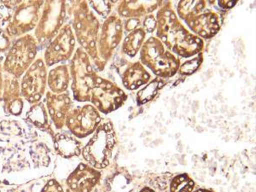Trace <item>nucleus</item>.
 Instances as JSON below:
<instances>
[{"instance_id": "f257e3e1", "label": "nucleus", "mask_w": 256, "mask_h": 192, "mask_svg": "<svg viewBox=\"0 0 256 192\" xmlns=\"http://www.w3.org/2000/svg\"><path fill=\"white\" fill-rule=\"evenodd\" d=\"M38 42L32 34L16 38L2 64L4 73L20 80L38 55Z\"/></svg>"}, {"instance_id": "f03ea898", "label": "nucleus", "mask_w": 256, "mask_h": 192, "mask_svg": "<svg viewBox=\"0 0 256 192\" xmlns=\"http://www.w3.org/2000/svg\"><path fill=\"white\" fill-rule=\"evenodd\" d=\"M114 146V132L110 123L100 124L88 144L82 148L84 160L94 168L104 169L110 164Z\"/></svg>"}, {"instance_id": "7ed1b4c3", "label": "nucleus", "mask_w": 256, "mask_h": 192, "mask_svg": "<svg viewBox=\"0 0 256 192\" xmlns=\"http://www.w3.org/2000/svg\"><path fill=\"white\" fill-rule=\"evenodd\" d=\"M66 6L65 1H44L40 18L32 34L38 46L49 44L58 34L66 18Z\"/></svg>"}, {"instance_id": "20e7f679", "label": "nucleus", "mask_w": 256, "mask_h": 192, "mask_svg": "<svg viewBox=\"0 0 256 192\" xmlns=\"http://www.w3.org/2000/svg\"><path fill=\"white\" fill-rule=\"evenodd\" d=\"M44 1H20L9 22L4 28L12 38H18L30 34L38 24Z\"/></svg>"}, {"instance_id": "39448f33", "label": "nucleus", "mask_w": 256, "mask_h": 192, "mask_svg": "<svg viewBox=\"0 0 256 192\" xmlns=\"http://www.w3.org/2000/svg\"><path fill=\"white\" fill-rule=\"evenodd\" d=\"M70 72L72 76L71 88L74 98L77 102H90V92L96 79L94 78L88 55L80 48L76 50L71 61Z\"/></svg>"}, {"instance_id": "423d86ee", "label": "nucleus", "mask_w": 256, "mask_h": 192, "mask_svg": "<svg viewBox=\"0 0 256 192\" xmlns=\"http://www.w3.org/2000/svg\"><path fill=\"white\" fill-rule=\"evenodd\" d=\"M47 74L43 56H38L20 80V92L24 101L32 105L40 102L46 92Z\"/></svg>"}, {"instance_id": "0eeeda50", "label": "nucleus", "mask_w": 256, "mask_h": 192, "mask_svg": "<svg viewBox=\"0 0 256 192\" xmlns=\"http://www.w3.org/2000/svg\"><path fill=\"white\" fill-rule=\"evenodd\" d=\"M101 122V117L96 108L90 104L70 110L66 124L70 134L77 138H84L94 134Z\"/></svg>"}, {"instance_id": "6e6552de", "label": "nucleus", "mask_w": 256, "mask_h": 192, "mask_svg": "<svg viewBox=\"0 0 256 192\" xmlns=\"http://www.w3.org/2000/svg\"><path fill=\"white\" fill-rule=\"evenodd\" d=\"M76 37L68 24L64 25L44 50L43 60L47 68L67 61L76 47Z\"/></svg>"}, {"instance_id": "1a4fd4ad", "label": "nucleus", "mask_w": 256, "mask_h": 192, "mask_svg": "<svg viewBox=\"0 0 256 192\" xmlns=\"http://www.w3.org/2000/svg\"><path fill=\"white\" fill-rule=\"evenodd\" d=\"M101 178V174L86 163H80L66 180V192H92Z\"/></svg>"}, {"instance_id": "9d476101", "label": "nucleus", "mask_w": 256, "mask_h": 192, "mask_svg": "<svg viewBox=\"0 0 256 192\" xmlns=\"http://www.w3.org/2000/svg\"><path fill=\"white\" fill-rule=\"evenodd\" d=\"M2 101L6 114L19 117L24 114L25 101L20 92V80L3 72Z\"/></svg>"}, {"instance_id": "9b49d317", "label": "nucleus", "mask_w": 256, "mask_h": 192, "mask_svg": "<svg viewBox=\"0 0 256 192\" xmlns=\"http://www.w3.org/2000/svg\"><path fill=\"white\" fill-rule=\"evenodd\" d=\"M44 104L49 114L50 119L56 130H62L65 126L68 114L71 110L72 100L70 94H52L46 90L44 95Z\"/></svg>"}, {"instance_id": "f8f14e48", "label": "nucleus", "mask_w": 256, "mask_h": 192, "mask_svg": "<svg viewBox=\"0 0 256 192\" xmlns=\"http://www.w3.org/2000/svg\"><path fill=\"white\" fill-rule=\"evenodd\" d=\"M24 119L40 131L48 134L52 140L55 136V128L50 119L49 114L44 102L40 101L30 105V108L24 116Z\"/></svg>"}, {"instance_id": "ddd939ff", "label": "nucleus", "mask_w": 256, "mask_h": 192, "mask_svg": "<svg viewBox=\"0 0 256 192\" xmlns=\"http://www.w3.org/2000/svg\"><path fill=\"white\" fill-rule=\"evenodd\" d=\"M53 148L56 154L64 159H70L82 154V144L74 135L66 132H56L52 138Z\"/></svg>"}, {"instance_id": "4468645a", "label": "nucleus", "mask_w": 256, "mask_h": 192, "mask_svg": "<svg viewBox=\"0 0 256 192\" xmlns=\"http://www.w3.org/2000/svg\"><path fill=\"white\" fill-rule=\"evenodd\" d=\"M70 74L66 64H56L47 74V88L52 94L66 92L70 86Z\"/></svg>"}, {"instance_id": "2eb2a0df", "label": "nucleus", "mask_w": 256, "mask_h": 192, "mask_svg": "<svg viewBox=\"0 0 256 192\" xmlns=\"http://www.w3.org/2000/svg\"><path fill=\"white\" fill-rule=\"evenodd\" d=\"M28 156L34 168L38 170L49 168L52 162V148L40 140L32 141L28 147Z\"/></svg>"}, {"instance_id": "dca6fc26", "label": "nucleus", "mask_w": 256, "mask_h": 192, "mask_svg": "<svg viewBox=\"0 0 256 192\" xmlns=\"http://www.w3.org/2000/svg\"><path fill=\"white\" fill-rule=\"evenodd\" d=\"M195 183L187 174H180L172 178L170 184V192H192Z\"/></svg>"}, {"instance_id": "f3484780", "label": "nucleus", "mask_w": 256, "mask_h": 192, "mask_svg": "<svg viewBox=\"0 0 256 192\" xmlns=\"http://www.w3.org/2000/svg\"><path fill=\"white\" fill-rule=\"evenodd\" d=\"M20 1H0V25L4 28L12 19L13 12Z\"/></svg>"}, {"instance_id": "a211bd4d", "label": "nucleus", "mask_w": 256, "mask_h": 192, "mask_svg": "<svg viewBox=\"0 0 256 192\" xmlns=\"http://www.w3.org/2000/svg\"><path fill=\"white\" fill-rule=\"evenodd\" d=\"M40 192H65V190L56 178H50L42 187Z\"/></svg>"}, {"instance_id": "6ab92c4d", "label": "nucleus", "mask_w": 256, "mask_h": 192, "mask_svg": "<svg viewBox=\"0 0 256 192\" xmlns=\"http://www.w3.org/2000/svg\"><path fill=\"white\" fill-rule=\"evenodd\" d=\"M12 40L6 30L0 28V53L7 52L12 46Z\"/></svg>"}, {"instance_id": "aec40b11", "label": "nucleus", "mask_w": 256, "mask_h": 192, "mask_svg": "<svg viewBox=\"0 0 256 192\" xmlns=\"http://www.w3.org/2000/svg\"><path fill=\"white\" fill-rule=\"evenodd\" d=\"M3 68H2V62L0 61V104L2 101V92H3Z\"/></svg>"}, {"instance_id": "412c9836", "label": "nucleus", "mask_w": 256, "mask_h": 192, "mask_svg": "<svg viewBox=\"0 0 256 192\" xmlns=\"http://www.w3.org/2000/svg\"><path fill=\"white\" fill-rule=\"evenodd\" d=\"M140 192H156L154 190L150 189V188H148V187H146V188H144L143 190H141Z\"/></svg>"}, {"instance_id": "4be33fe9", "label": "nucleus", "mask_w": 256, "mask_h": 192, "mask_svg": "<svg viewBox=\"0 0 256 192\" xmlns=\"http://www.w3.org/2000/svg\"><path fill=\"white\" fill-rule=\"evenodd\" d=\"M212 192V190H211L199 189V190H195V192Z\"/></svg>"}, {"instance_id": "5701e85b", "label": "nucleus", "mask_w": 256, "mask_h": 192, "mask_svg": "<svg viewBox=\"0 0 256 192\" xmlns=\"http://www.w3.org/2000/svg\"><path fill=\"white\" fill-rule=\"evenodd\" d=\"M19 192V190H15V192H14V190H13V192Z\"/></svg>"}, {"instance_id": "b1692460", "label": "nucleus", "mask_w": 256, "mask_h": 192, "mask_svg": "<svg viewBox=\"0 0 256 192\" xmlns=\"http://www.w3.org/2000/svg\"><path fill=\"white\" fill-rule=\"evenodd\" d=\"M0 184H3V181L0 180Z\"/></svg>"}, {"instance_id": "393cba45", "label": "nucleus", "mask_w": 256, "mask_h": 192, "mask_svg": "<svg viewBox=\"0 0 256 192\" xmlns=\"http://www.w3.org/2000/svg\"><path fill=\"white\" fill-rule=\"evenodd\" d=\"M0 28H1V25H0Z\"/></svg>"}]
</instances>
